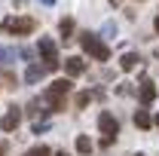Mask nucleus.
I'll return each mask as SVG.
<instances>
[{"instance_id": "obj_16", "label": "nucleus", "mask_w": 159, "mask_h": 156, "mask_svg": "<svg viewBox=\"0 0 159 156\" xmlns=\"http://www.w3.org/2000/svg\"><path fill=\"white\" fill-rule=\"evenodd\" d=\"M25 156H52V153H49V147H34V150H28Z\"/></svg>"}, {"instance_id": "obj_2", "label": "nucleus", "mask_w": 159, "mask_h": 156, "mask_svg": "<svg viewBox=\"0 0 159 156\" xmlns=\"http://www.w3.org/2000/svg\"><path fill=\"white\" fill-rule=\"evenodd\" d=\"M70 92V83L67 80H55L49 89H46V101L52 110H64V95Z\"/></svg>"}, {"instance_id": "obj_5", "label": "nucleus", "mask_w": 159, "mask_h": 156, "mask_svg": "<svg viewBox=\"0 0 159 156\" xmlns=\"http://www.w3.org/2000/svg\"><path fill=\"white\" fill-rule=\"evenodd\" d=\"M98 129H101V132H104L107 138H116L119 122H116V117H113V113H107V110H104V113L98 117Z\"/></svg>"}, {"instance_id": "obj_10", "label": "nucleus", "mask_w": 159, "mask_h": 156, "mask_svg": "<svg viewBox=\"0 0 159 156\" xmlns=\"http://www.w3.org/2000/svg\"><path fill=\"white\" fill-rule=\"evenodd\" d=\"M12 58H16V49H9V46H0V67H6V71H9Z\"/></svg>"}, {"instance_id": "obj_8", "label": "nucleus", "mask_w": 159, "mask_h": 156, "mask_svg": "<svg viewBox=\"0 0 159 156\" xmlns=\"http://www.w3.org/2000/svg\"><path fill=\"white\" fill-rule=\"evenodd\" d=\"M64 71H67V77H80L86 71V61L77 58V55H70V58H64Z\"/></svg>"}, {"instance_id": "obj_18", "label": "nucleus", "mask_w": 159, "mask_h": 156, "mask_svg": "<svg viewBox=\"0 0 159 156\" xmlns=\"http://www.w3.org/2000/svg\"><path fill=\"white\" fill-rule=\"evenodd\" d=\"M21 58H25L28 64H31V61H34V49H28V46H21Z\"/></svg>"}, {"instance_id": "obj_20", "label": "nucleus", "mask_w": 159, "mask_h": 156, "mask_svg": "<svg viewBox=\"0 0 159 156\" xmlns=\"http://www.w3.org/2000/svg\"><path fill=\"white\" fill-rule=\"evenodd\" d=\"M40 3H46V6H52V3H55V0H40Z\"/></svg>"}, {"instance_id": "obj_19", "label": "nucleus", "mask_w": 159, "mask_h": 156, "mask_svg": "<svg viewBox=\"0 0 159 156\" xmlns=\"http://www.w3.org/2000/svg\"><path fill=\"white\" fill-rule=\"evenodd\" d=\"M28 113H31V117H37V113H43V110H40V101H31V104H28Z\"/></svg>"}, {"instance_id": "obj_23", "label": "nucleus", "mask_w": 159, "mask_h": 156, "mask_svg": "<svg viewBox=\"0 0 159 156\" xmlns=\"http://www.w3.org/2000/svg\"><path fill=\"white\" fill-rule=\"evenodd\" d=\"M55 156H67V153H55Z\"/></svg>"}, {"instance_id": "obj_4", "label": "nucleus", "mask_w": 159, "mask_h": 156, "mask_svg": "<svg viewBox=\"0 0 159 156\" xmlns=\"http://www.w3.org/2000/svg\"><path fill=\"white\" fill-rule=\"evenodd\" d=\"M37 49H40V55H43V67H46V71H55V67L61 64V58H58V46H55L49 37L40 40Z\"/></svg>"}, {"instance_id": "obj_3", "label": "nucleus", "mask_w": 159, "mask_h": 156, "mask_svg": "<svg viewBox=\"0 0 159 156\" xmlns=\"http://www.w3.org/2000/svg\"><path fill=\"white\" fill-rule=\"evenodd\" d=\"M0 28L6 34H31L34 31V19H28V16H6L0 21Z\"/></svg>"}, {"instance_id": "obj_7", "label": "nucleus", "mask_w": 159, "mask_h": 156, "mask_svg": "<svg viewBox=\"0 0 159 156\" xmlns=\"http://www.w3.org/2000/svg\"><path fill=\"white\" fill-rule=\"evenodd\" d=\"M138 95L144 104H150L153 98H156V86H153V80L150 77H141V89H138Z\"/></svg>"}, {"instance_id": "obj_6", "label": "nucleus", "mask_w": 159, "mask_h": 156, "mask_svg": "<svg viewBox=\"0 0 159 156\" xmlns=\"http://www.w3.org/2000/svg\"><path fill=\"white\" fill-rule=\"evenodd\" d=\"M19 122H21V110L19 107H9V110L3 113V119H0V129H3V132H16Z\"/></svg>"}, {"instance_id": "obj_12", "label": "nucleus", "mask_w": 159, "mask_h": 156, "mask_svg": "<svg viewBox=\"0 0 159 156\" xmlns=\"http://www.w3.org/2000/svg\"><path fill=\"white\" fill-rule=\"evenodd\" d=\"M135 126H138V129H150V126H153L150 113H147V110H138V113H135Z\"/></svg>"}, {"instance_id": "obj_1", "label": "nucleus", "mask_w": 159, "mask_h": 156, "mask_svg": "<svg viewBox=\"0 0 159 156\" xmlns=\"http://www.w3.org/2000/svg\"><path fill=\"white\" fill-rule=\"evenodd\" d=\"M80 43H83V49H86L92 58H98V61H107V58H110V49H107V46H104L95 34L83 31V34H80Z\"/></svg>"}, {"instance_id": "obj_13", "label": "nucleus", "mask_w": 159, "mask_h": 156, "mask_svg": "<svg viewBox=\"0 0 159 156\" xmlns=\"http://www.w3.org/2000/svg\"><path fill=\"white\" fill-rule=\"evenodd\" d=\"M138 55H135V52H129V55H122V61H119V67H122V71H132V67H138Z\"/></svg>"}, {"instance_id": "obj_25", "label": "nucleus", "mask_w": 159, "mask_h": 156, "mask_svg": "<svg viewBox=\"0 0 159 156\" xmlns=\"http://www.w3.org/2000/svg\"><path fill=\"white\" fill-rule=\"evenodd\" d=\"M156 58H159V52H156Z\"/></svg>"}, {"instance_id": "obj_15", "label": "nucleus", "mask_w": 159, "mask_h": 156, "mask_svg": "<svg viewBox=\"0 0 159 156\" xmlns=\"http://www.w3.org/2000/svg\"><path fill=\"white\" fill-rule=\"evenodd\" d=\"M89 98H92V92H80L77 95V110H83V107L89 104Z\"/></svg>"}, {"instance_id": "obj_21", "label": "nucleus", "mask_w": 159, "mask_h": 156, "mask_svg": "<svg viewBox=\"0 0 159 156\" xmlns=\"http://www.w3.org/2000/svg\"><path fill=\"white\" fill-rule=\"evenodd\" d=\"M153 28H156V31H159V16H156V21H153Z\"/></svg>"}, {"instance_id": "obj_14", "label": "nucleus", "mask_w": 159, "mask_h": 156, "mask_svg": "<svg viewBox=\"0 0 159 156\" xmlns=\"http://www.w3.org/2000/svg\"><path fill=\"white\" fill-rule=\"evenodd\" d=\"M77 150H80V153H92V141H89L86 135H80L77 138Z\"/></svg>"}, {"instance_id": "obj_9", "label": "nucleus", "mask_w": 159, "mask_h": 156, "mask_svg": "<svg viewBox=\"0 0 159 156\" xmlns=\"http://www.w3.org/2000/svg\"><path fill=\"white\" fill-rule=\"evenodd\" d=\"M43 74H46V67H43V64H34V61H31V64H28V71H25V83L31 86V83H37V80L43 77Z\"/></svg>"}, {"instance_id": "obj_11", "label": "nucleus", "mask_w": 159, "mask_h": 156, "mask_svg": "<svg viewBox=\"0 0 159 156\" xmlns=\"http://www.w3.org/2000/svg\"><path fill=\"white\" fill-rule=\"evenodd\" d=\"M61 40L64 43L74 40V19H61Z\"/></svg>"}, {"instance_id": "obj_24", "label": "nucleus", "mask_w": 159, "mask_h": 156, "mask_svg": "<svg viewBox=\"0 0 159 156\" xmlns=\"http://www.w3.org/2000/svg\"><path fill=\"white\" fill-rule=\"evenodd\" d=\"M156 126H159V117H156Z\"/></svg>"}, {"instance_id": "obj_22", "label": "nucleus", "mask_w": 159, "mask_h": 156, "mask_svg": "<svg viewBox=\"0 0 159 156\" xmlns=\"http://www.w3.org/2000/svg\"><path fill=\"white\" fill-rule=\"evenodd\" d=\"M0 156H6V147H0Z\"/></svg>"}, {"instance_id": "obj_17", "label": "nucleus", "mask_w": 159, "mask_h": 156, "mask_svg": "<svg viewBox=\"0 0 159 156\" xmlns=\"http://www.w3.org/2000/svg\"><path fill=\"white\" fill-rule=\"evenodd\" d=\"M116 92L119 95H135V86L132 83H122V86H116Z\"/></svg>"}]
</instances>
